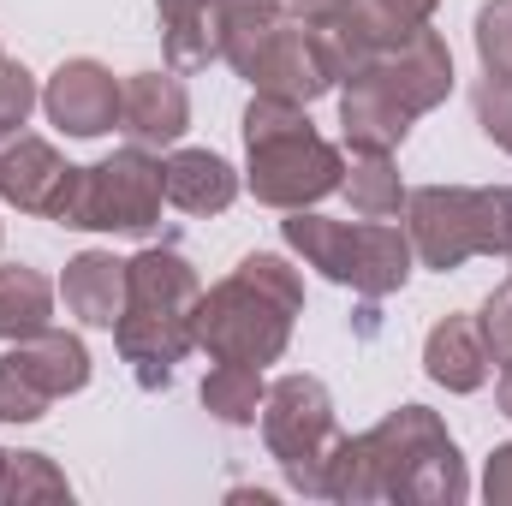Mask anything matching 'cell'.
Wrapping results in <instances>:
<instances>
[{
  "label": "cell",
  "instance_id": "6da1fadb",
  "mask_svg": "<svg viewBox=\"0 0 512 506\" xmlns=\"http://www.w3.org/2000/svg\"><path fill=\"white\" fill-rule=\"evenodd\" d=\"M304 316V274L274 251H251L227 280L197 298V352L215 364L268 370L292 346V322Z\"/></svg>",
  "mask_w": 512,
  "mask_h": 506
},
{
  "label": "cell",
  "instance_id": "7a4b0ae2",
  "mask_svg": "<svg viewBox=\"0 0 512 506\" xmlns=\"http://www.w3.org/2000/svg\"><path fill=\"white\" fill-rule=\"evenodd\" d=\"M197 298L203 280L173 245L126 256V310L114 322V346L143 393L173 387V370L197 352Z\"/></svg>",
  "mask_w": 512,
  "mask_h": 506
},
{
  "label": "cell",
  "instance_id": "3957f363",
  "mask_svg": "<svg viewBox=\"0 0 512 506\" xmlns=\"http://www.w3.org/2000/svg\"><path fill=\"white\" fill-rule=\"evenodd\" d=\"M346 179L340 143H328L310 126V108L280 102V96H251L245 108V191L262 209H316L334 197Z\"/></svg>",
  "mask_w": 512,
  "mask_h": 506
},
{
  "label": "cell",
  "instance_id": "277c9868",
  "mask_svg": "<svg viewBox=\"0 0 512 506\" xmlns=\"http://www.w3.org/2000/svg\"><path fill=\"white\" fill-rule=\"evenodd\" d=\"M280 239L304 268H316L334 286H352L370 304L405 292V280L417 268L405 227H393V221H328L316 209H286Z\"/></svg>",
  "mask_w": 512,
  "mask_h": 506
},
{
  "label": "cell",
  "instance_id": "5b68a950",
  "mask_svg": "<svg viewBox=\"0 0 512 506\" xmlns=\"http://www.w3.org/2000/svg\"><path fill=\"white\" fill-rule=\"evenodd\" d=\"M376 471H382V501L393 506H459L471 495L459 441L447 435L441 411L429 405H399L376 429H364Z\"/></svg>",
  "mask_w": 512,
  "mask_h": 506
},
{
  "label": "cell",
  "instance_id": "8992f818",
  "mask_svg": "<svg viewBox=\"0 0 512 506\" xmlns=\"http://www.w3.org/2000/svg\"><path fill=\"white\" fill-rule=\"evenodd\" d=\"M161 203H167L161 155H149L143 143H126V149H114L108 161L72 167L54 221L72 227V233H126V239H149V233L161 227Z\"/></svg>",
  "mask_w": 512,
  "mask_h": 506
},
{
  "label": "cell",
  "instance_id": "52a82bcc",
  "mask_svg": "<svg viewBox=\"0 0 512 506\" xmlns=\"http://www.w3.org/2000/svg\"><path fill=\"white\" fill-rule=\"evenodd\" d=\"M262 447L286 471V489L304 501H322V465L340 441L334 399L316 376H280L262 393Z\"/></svg>",
  "mask_w": 512,
  "mask_h": 506
},
{
  "label": "cell",
  "instance_id": "ba28073f",
  "mask_svg": "<svg viewBox=\"0 0 512 506\" xmlns=\"http://www.w3.org/2000/svg\"><path fill=\"white\" fill-rule=\"evenodd\" d=\"M405 239L423 268L453 274L483 256V191L477 185H417L405 191Z\"/></svg>",
  "mask_w": 512,
  "mask_h": 506
},
{
  "label": "cell",
  "instance_id": "9c48e42d",
  "mask_svg": "<svg viewBox=\"0 0 512 506\" xmlns=\"http://www.w3.org/2000/svg\"><path fill=\"white\" fill-rule=\"evenodd\" d=\"M239 78L251 84L256 96H280V102H298V108H310V102H322L328 90H340L322 30L304 24L298 12H286V18L256 42V54L245 60Z\"/></svg>",
  "mask_w": 512,
  "mask_h": 506
},
{
  "label": "cell",
  "instance_id": "30bf717a",
  "mask_svg": "<svg viewBox=\"0 0 512 506\" xmlns=\"http://www.w3.org/2000/svg\"><path fill=\"white\" fill-rule=\"evenodd\" d=\"M352 78H376L399 108H411V114L423 120V114H435V108L453 96V48H447V36H441V30L417 24L405 42L376 48V54H370V66H364V72H352Z\"/></svg>",
  "mask_w": 512,
  "mask_h": 506
},
{
  "label": "cell",
  "instance_id": "8fae6325",
  "mask_svg": "<svg viewBox=\"0 0 512 506\" xmlns=\"http://www.w3.org/2000/svg\"><path fill=\"white\" fill-rule=\"evenodd\" d=\"M42 114L48 126H60L66 137H102L120 126V78L102 60H60L48 90H42Z\"/></svg>",
  "mask_w": 512,
  "mask_h": 506
},
{
  "label": "cell",
  "instance_id": "7c38bea8",
  "mask_svg": "<svg viewBox=\"0 0 512 506\" xmlns=\"http://www.w3.org/2000/svg\"><path fill=\"white\" fill-rule=\"evenodd\" d=\"M66 179H72V161L48 137H30V131L0 137V203H12L18 215L54 221V209L66 197Z\"/></svg>",
  "mask_w": 512,
  "mask_h": 506
},
{
  "label": "cell",
  "instance_id": "4fadbf2b",
  "mask_svg": "<svg viewBox=\"0 0 512 506\" xmlns=\"http://www.w3.org/2000/svg\"><path fill=\"white\" fill-rule=\"evenodd\" d=\"M191 126V90L179 72H131L120 84V131L143 149H167Z\"/></svg>",
  "mask_w": 512,
  "mask_h": 506
},
{
  "label": "cell",
  "instance_id": "5bb4252c",
  "mask_svg": "<svg viewBox=\"0 0 512 506\" xmlns=\"http://www.w3.org/2000/svg\"><path fill=\"white\" fill-rule=\"evenodd\" d=\"M489 370H495V358L483 346L477 316H441L429 328V340H423V376L435 381V387L477 393V387H489Z\"/></svg>",
  "mask_w": 512,
  "mask_h": 506
},
{
  "label": "cell",
  "instance_id": "9a60e30c",
  "mask_svg": "<svg viewBox=\"0 0 512 506\" xmlns=\"http://www.w3.org/2000/svg\"><path fill=\"white\" fill-rule=\"evenodd\" d=\"M6 364L24 381H36L48 399H66V393H84V387H90V346H84L78 334L54 328V322H48L42 334H30V340H12Z\"/></svg>",
  "mask_w": 512,
  "mask_h": 506
},
{
  "label": "cell",
  "instance_id": "2e32d148",
  "mask_svg": "<svg viewBox=\"0 0 512 506\" xmlns=\"http://www.w3.org/2000/svg\"><path fill=\"white\" fill-rule=\"evenodd\" d=\"M161 173H167V203L185 215H227L239 185H245L239 167L215 149H173L161 161Z\"/></svg>",
  "mask_w": 512,
  "mask_h": 506
},
{
  "label": "cell",
  "instance_id": "e0dca14e",
  "mask_svg": "<svg viewBox=\"0 0 512 506\" xmlns=\"http://www.w3.org/2000/svg\"><path fill=\"white\" fill-rule=\"evenodd\" d=\"M60 298H66V310L84 328H108L114 334V322L126 310V256L78 251L66 262V274H60Z\"/></svg>",
  "mask_w": 512,
  "mask_h": 506
},
{
  "label": "cell",
  "instance_id": "ac0fdd59",
  "mask_svg": "<svg viewBox=\"0 0 512 506\" xmlns=\"http://www.w3.org/2000/svg\"><path fill=\"white\" fill-rule=\"evenodd\" d=\"M417 126L411 108H399L376 78H346L340 84V131H346V149H382L393 155Z\"/></svg>",
  "mask_w": 512,
  "mask_h": 506
},
{
  "label": "cell",
  "instance_id": "d6986e66",
  "mask_svg": "<svg viewBox=\"0 0 512 506\" xmlns=\"http://www.w3.org/2000/svg\"><path fill=\"white\" fill-rule=\"evenodd\" d=\"M155 12L173 72H203L221 60V0H155Z\"/></svg>",
  "mask_w": 512,
  "mask_h": 506
},
{
  "label": "cell",
  "instance_id": "ffe728a7",
  "mask_svg": "<svg viewBox=\"0 0 512 506\" xmlns=\"http://www.w3.org/2000/svg\"><path fill=\"white\" fill-rule=\"evenodd\" d=\"M54 322V286L42 268L30 262H6L0 268V340H30Z\"/></svg>",
  "mask_w": 512,
  "mask_h": 506
},
{
  "label": "cell",
  "instance_id": "44dd1931",
  "mask_svg": "<svg viewBox=\"0 0 512 506\" xmlns=\"http://www.w3.org/2000/svg\"><path fill=\"white\" fill-rule=\"evenodd\" d=\"M340 191H346L358 221H393L405 209V179H399L393 155H382V149H352Z\"/></svg>",
  "mask_w": 512,
  "mask_h": 506
},
{
  "label": "cell",
  "instance_id": "7402d4cb",
  "mask_svg": "<svg viewBox=\"0 0 512 506\" xmlns=\"http://www.w3.org/2000/svg\"><path fill=\"white\" fill-rule=\"evenodd\" d=\"M262 393H268L262 370H251V364H215L203 376V411L215 423H227V429H251L262 417Z\"/></svg>",
  "mask_w": 512,
  "mask_h": 506
},
{
  "label": "cell",
  "instance_id": "603a6c76",
  "mask_svg": "<svg viewBox=\"0 0 512 506\" xmlns=\"http://www.w3.org/2000/svg\"><path fill=\"white\" fill-rule=\"evenodd\" d=\"M0 501L6 506H36V501H72L66 471L48 453H6V477H0Z\"/></svg>",
  "mask_w": 512,
  "mask_h": 506
},
{
  "label": "cell",
  "instance_id": "cb8c5ba5",
  "mask_svg": "<svg viewBox=\"0 0 512 506\" xmlns=\"http://www.w3.org/2000/svg\"><path fill=\"white\" fill-rule=\"evenodd\" d=\"M471 36H477L483 78H512V0H483Z\"/></svg>",
  "mask_w": 512,
  "mask_h": 506
},
{
  "label": "cell",
  "instance_id": "d4e9b609",
  "mask_svg": "<svg viewBox=\"0 0 512 506\" xmlns=\"http://www.w3.org/2000/svg\"><path fill=\"white\" fill-rule=\"evenodd\" d=\"M36 108H42V90H36L30 66H18V60L0 54V137L24 131V120H30Z\"/></svg>",
  "mask_w": 512,
  "mask_h": 506
},
{
  "label": "cell",
  "instance_id": "484cf974",
  "mask_svg": "<svg viewBox=\"0 0 512 506\" xmlns=\"http://www.w3.org/2000/svg\"><path fill=\"white\" fill-rule=\"evenodd\" d=\"M48 405H54V399H48L36 381H24L6 358H0V423H42Z\"/></svg>",
  "mask_w": 512,
  "mask_h": 506
},
{
  "label": "cell",
  "instance_id": "4316f807",
  "mask_svg": "<svg viewBox=\"0 0 512 506\" xmlns=\"http://www.w3.org/2000/svg\"><path fill=\"white\" fill-rule=\"evenodd\" d=\"M477 126L495 149L512 155V78H483L477 84Z\"/></svg>",
  "mask_w": 512,
  "mask_h": 506
},
{
  "label": "cell",
  "instance_id": "83f0119b",
  "mask_svg": "<svg viewBox=\"0 0 512 506\" xmlns=\"http://www.w3.org/2000/svg\"><path fill=\"white\" fill-rule=\"evenodd\" d=\"M477 328H483V346H489L495 370H501V364H512V280L489 292V304L477 310Z\"/></svg>",
  "mask_w": 512,
  "mask_h": 506
},
{
  "label": "cell",
  "instance_id": "f1b7e54d",
  "mask_svg": "<svg viewBox=\"0 0 512 506\" xmlns=\"http://www.w3.org/2000/svg\"><path fill=\"white\" fill-rule=\"evenodd\" d=\"M483 256H512V185H483Z\"/></svg>",
  "mask_w": 512,
  "mask_h": 506
},
{
  "label": "cell",
  "instance_id": "f546056e",
  "mask_svg": "<svg viewBox=\"0 0 512 506\" xmlns=\"http://www.w3.org/2000/svg\"><path fill=\"white\" fill-rule=\"evenodd\" d=\"M483 501L489 506H512V441H501L483 465Z\"/></svg>",
  "mask_w": 512,
  "mask_h": 506
},
{
  "label": "cell",
  "instance_id": "4dcf8cb0",
  "mask_svg": "<svg viewBox=\"0 0 512 506\" xmlns=\"http://www.w3.org/2000/svg\"><path fill=\"white\" fill-rule=\"evenodd\" d=\"M352 0H286V12H298L304 24H334Z\"/></svg>",
  "mask_w": 512,
  "mask_h": 506
},
{
  "label": "cell",
  "instance_id": "1f68e13d",
  "mask_svg": "<svg viewBox=\"0 0 512 506\" xmlns=\"http://www.w3.org/2000/svg\"><path fill=\"white\" fill-rule=\"evenodd\" d=\"M0 477H6V453H0Z\"/></svg>",
  "mask_w": 512,
  "mask_h": 506
},
{
  "label": "cell",
  "instance_id": "d6a6232c",
  "mask_svg": "<svg viewBox=\"0 0 512 506\" xmlns=\"http://www.w3.org/2000/svg\"><path fill=\"white\" fill-rule=\"evenodd\" d=\"M0 239H6V227H0Z\"/></svg>",
  "mask_w": 512,
  "mask_h": 506
},
{
  "label": "cell",
  "instance_id": "836d02e7",
  "mask_svg": "<svg viewBox=\"0 0 512 506\" xmlns=\"http://www.w3.org/2000/svg\"><path fill=\"white\" fill-rule=\"evenodd\" d=\"M507 262H512V256H507Z\"/></svg>",
  "mask_w": 512,
  "mask_h": 506
}]
</instances>
